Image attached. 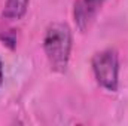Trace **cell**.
<instances>
[{
	"instance_id": "5b68a950",
	"label": "cell",
	"mask_w": 128,
	"mask_h": 126,
	"mask_svg": "<svg viewBox=\"0 0 128 126\" xmlns=\"http://www.w3.org/2000/svg\"><path fill=\"white\" fill-rule=\"evenodd\" d=\"M3 82V68H2V63H0V85Z\"/></svg>"
},
{
	"instance_id": "6da1fadb",
	"label": "cell",
	"mask_w": 128,
	"mask_h": 126,
	"mask_svg": "<svg viewBox=\"0 0 128 126\" xmlns=\"http://www.w3.org/2000/svg\"><path fill=\"white\" fill-rule=\"evenodd\" d=\"M43 49L51 68L63 73L67 68L72 51V31L68 25L63 22L51 24L43 39Z\"/></svg>"
},
{
	"instance_id": "277c9868",
	"label": "cell",
	"mask_w": 128,
	"mask_h": 126,
	"mask_svg": "<svg viewBox=\"0 0 128 126\" xmlns=\"http://www.w3.org/2000/svg\"><path fill=\"white\" fill-rule=\"evenodd\" d=\"M30 0H8L4 4V10H3V18L4 19H21L28 7Z\"/></svg>"
},
{
	"instance_id": "3957f363",
	"label": "cell",
	"mask_w": 128,
	"mask_h": 126,
	"mask_svg": "<svg viewBox=\"0 0 128 126\" xmlns=\"http://www.w3.org/2000/svg\"><path fill=\"white\" fill-rule=\"evenodd\" d=\"M104 0H78L74 3V22L80 31H86L96 19Z\"/></svg>"
},
{
	"instance_id": "7a4b0ae2",
	"label": "cell",
	"mask_w": 128,
	"mask_h": 126,
	"mask_svg": "<svg viewBox=\"0 0 128 126\" xmlns=\"http://www.w3.org/2000/svg\"><path fill=\"white\" fill-rule=\"evenodd\" d=\"M92 70L97 82L107 91L115 92L118 89V73H119V60L118 54L112 49L98 52L92 58Z\"/></svg>"
}]
</instances>
